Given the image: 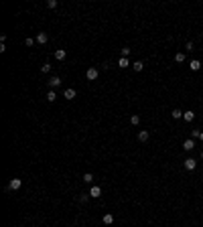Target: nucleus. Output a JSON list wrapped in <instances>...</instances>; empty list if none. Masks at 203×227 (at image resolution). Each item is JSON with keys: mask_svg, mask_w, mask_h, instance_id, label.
Returning <instances> with one entry per match:
<instances>
[{"mask_svg": "<svg viewBox=\"0 0 203 227\" xmlns=\"http://www.w3.org/2000/svg\"><path fill=\"white\" fill-rule=\"evenodd\" d=\"M23 187V181L21 179H12L10 182H8V191H18Z\"/></svg>", "mask_w": 203, "mask_h": 227, "instance_id": "f257e3e1", "label": "nucleus"}, {"mask_svg": "<svg viewBox=\"0 0 203 227\" xmlns=\"http://www.w3.org/2000/svg\"><path fill=\"white\" fill-rule=\"evenodd\" d=\"M98 75H100V71H98V69H96V67H90V69H88V71H85V77H88V79H90V81L98 79Z\"/></svg>", "mask_w": 203, "mask_h": 227, "instance_id": "f03ea898", "label": "nucleus"}, {"mask_svg": "<svg viewBox=\"0 0 203 227\" xmlns=\"http://www.w3.org/2000/svg\"><path fill=\"white\" fill-rule=\"evenodd\" d=\"M59 85H61V77L53 75V77L49 79V87H51V89H55V87H59Z\"/></svg>", "mask_w": 203, "mask_h": 227, "instance_id": "7ed1b4c3", "label": "nucleus"}, {"mask_svg": "<svg viewBox=\"0 0 203 227\" xmlns=\"http://www.w3.org/2000/svg\"><path fill=\"white\" fill-rule=\"evenodd\" d=\"M193 148H195V142H193V138H189V140H185V142H183V150H185V152H191Z\"/></svg>", "mask_w": 203, "mask_h": 227, "instance_id": "20e7f679", "label": "nucleus"}, {"mask_svg": "<svg viewBox=\"0 0 203 227\" xmlns=\"http://www.w3.org/2000/svg\"><path fill=\"white\" fill-rule=\"evenodd\" d=\"M90 197H93V199H98V197H102V189L98 187V185H93L90 189Z\"/></svg>", "mask_w": 203, "mask_h": 227, "instance_id": "39448f33", "label": "nucleus"}, {"mask_svg": "<svg viewBox=\"0 0 203 227\" xmlns=\"http://www.w3.org/2000/svg\"><path fill=\"white\" fill-rule=\"evenodd\" d=\"M195 166H197V160L195 158H187L185 160V168L187 170H195Z\"/></svg>", "mask_w": 203, "mask_h": 227, "instance_id": "423d86ee", "label": "nucleus"}, {"mask_svg": "<svg viewBox=\"0 0 203 227\" xmlns=\"http://www.w3.org/2000/svg\"><path fill=\"white\" fill-rule=\"evenodd\" d=\"M65 57H67V51H65V49H57L55 51V59L57 61H63Z\"/></svg>", "mask_w": 203, "mask_h": 227, "instance_id": "0eeeda50", "label": "nucleus"}, {"mask_svg": "<svg viewBox=\"0 0 203 227\" xmlns=\"http://www.w3.org/2000/svg\"><path fill=\"white\" fill-rule=\"evenodd\" d=\"M128 65H132V63L128 61V57H120V61H118V67H120V69H126Z\"/></svg>", "mask_w": 203, "mask_h": 227, "instance_id": "6e6552de", "label": "nucleus"}, {"mask_svg": "<svg viewBox=\"0 0 203 227\" xmlns=\"http://www.w3.org/2000/svg\"><path fill=\"white\" fill-rule=\"evenodd\" d=\"M63 97H65V100H73V97H75V89H71V87L65 89L63 91Z\"/></svg>", "mask_w": 203, "mask_h": 227, "instance_id": "1a4fd4ad", "label": "nucleus"}, {"mask_svg": "<svg viewBox=\"0 0 203 227\" xmlns=\"http://www.w3.org/2000/svg\"><path fill=\"white\" fill-rule=\"evenodd\" d=\"M183 120H185V122H193V120H195V114H193L191 110H189V112H183Z\"/></svg>", "mask_w": 203, "mask_h": 227, "instance_id": "9d476101", "label": "nucleus"}, {"mask_svg": "<svg viewBox=\"0 0 203 227\" xmlns=\"http://www.w3.org/2000/svg\"><path fill=\"white\" fill-rule=\"evenodd\" d=\"M148 138H150V134H148L146 130H140V132H138V140H140V142H146Z\"/></svg>", "mask_w": 203, "mask_h": 227, "instance_id": "9b49d317", "label": "nucleus"}, {"mask_svg": "<svg viewBox=\"0 0 203 227\" xmlns=\"http://www.w3.org/2000/svg\"><path fill=\"white\" fill-rule=\"evenodd\" d=\"M201 69V61L199 59H191V71H199Z\"/></svg>", "mask_w": 203, "mask_h": 227, "instance_id": "f8f14e48", "label": "nucleus"}, {"mask_svg": "<svg viewBox=\"0 0 203 227\" xmlns=\"http://www.w3.org/2000/svg\"><path fill=\"white\" fill-rule=\"evenodd\" d=\"M102 221H104L106 225H112V223H114V215H112V213H106V215H104V219H102Z\"/></svg>", "mask_w": 203, "mask_h": 227, "instance_id": "ddd939ff", "label": "nucleus"}, {"mask_svg": "<svg viewBox=\"0 0 203 227\" xmlns=\"http://www.w3.org/2000/svg\"><path fill=\"white\" fill-rule=\"evenodd\" d=\"M47 39H49V37H47V33H39V34H37V43H41V45H43V43H47Z\"/></svg>", "mask_w": 203, "mask_h": 227, "instance_id": "4468645a", "label": "nucleus"}, {"mask_svg": "<svg viewBox=\"0 0 203 227\" xmlns=\"http://www.w3.org/2000/svg\"><path fill=\"white\" fill-rule=\"evenodd\" d=\"M55 100H57V93H55V89H51L47 93V102H55Z\"/></svg>", "mask_w": 203, "mask_h": 227, "instance_id": "2eb2a0df", "label": "nucleus"}, {"mask_svg": "<svg viewBox=\"0 0 203 227\" xmlns=\"http://www.w3.org/2000/svg\"><path fill=\"white\" fill-rule=\"evenodd\" d=\"M142 67H144V63H142V61H136V63H132V69H134V71H142Z\"/></svg>", "mask_w": 203, "mask_h": 227, "instance_id": "dca6fc26", "label": "nucleus"}, {"mask_svg": "<svg viewBox=\"0 0 203 227\" xmlns=\"http://www.w3.org/2000/svg\"><path fill=\"white\" fill-rule=\"evenodd\" d=\"M81 181H83V182H93V174H91V172H85Z\"/></svg>", "mask_w": 203, "mask_h": 227, "instance_id": "f3484780", "label": "nucleus"}, {"mask_svg": "<svg viewBox=\"0 0 203 227\" xmlns=\"http://www.w3.org/2000/svg\"><path fill=\"white\" fill-rule=\"evenodd\" d=\"M130 124H132V126H138V124H140V116H136V114H134V116L130 118Z\"/></svg>", "mask_w": 203, "mask_h": 227, "instance_id": "a211bd4d", "label": "nucleus"}, {"mask_svg": "<svg viewBox=\"0 0 203 227\" xmlns=\"http://www.w3.org/2000/svg\"><path fill=\"white\" fill-rule=\"evenodd\" d=\"M175 61H177V63H183V61H185V53H175Z\"/></svg>", "mask_w": 203, "mask_h": 227, "instance_id": "6ab92c4d", "label": "nucleus"}, {"mask_svg": "<svg viewBox=\"0 0 203 227\" xmlns=\"http://www.w3.org/2000/svg\"><path fill=\"white\" fill-rule=\"evenodd\" d=\"M173 118H175V120H179V118H183V112L175 108V110H173Z\"/></svg>", "mask_w": 203, "mask_h": 227, "instance_id": "aec40b11", "label": "nucleus"}, {"mask_svg": "<svg viewBox=\"0 0 203 227\" xmlns=\"http://www.w3.org/2000/svg\"><path fill=\"white\" fill-rule=\"evenodd\" d=\"M35 41H37V39H31V37H29V39H24V45H26V47H33Z\"/></svg>", "mask_w": 203, "mask_h": 227, "instance_id": "412c9836", "label": "nucleus"}, {"mask_svg": "<svg viewBox=\"0 0 203 227\" xmlns=\"http://www.w3.org/2000/svg\"><path fill=\"white\" fill-rule=\"evenodd\" d=\"M41 71H43V73H49V71H51V65H49V63L41 65Z\"/></svg>", "mask_w": 203, "mask_h": 227, "instance_id": "4be33fe9", "label": "nucleus"}, {"mask_svg": "<svg viewBox=\"0 0 203 227\" xmlns=\"http://www.w3.org/2000/svg\"><path fill=\"white\" fill-rule=\"evenodd\" d=\"M47 6H49V8H55V6H57V0H49V2H47Z\"/></svg>", "mask_w": 203, "mask_h": 227, "instance_id": "5701e85b", "label": "nucleus"}, {"mask_svg": "<svg viewBox=\"0 0 203 227\" xmlns=\"http://www.w3.org/2000/svg\"><path fill=\"white\" fill-rule=\"evenodd\" d=\"M191 136H193V138H199V136H201V130H193Z\"/></svg>", "mask_w": 203, "mask_h": 227, "instance_id": "b1692460", "label": "nucleus"}, {"mask_svg": "<svg viewBox=\"0 0 203 227\" xmlns=\"http://www.w3.org/2000/svg\"><path fill=\"white\" fill-rule=\"evenodd\" d=\"M128 55H130V49L124 47V49H122V57H128Z\"/></svg>", "mask_w": 203, "mask_h": 227, "instance_id": "393cba45", "label": "nucleus"}, {"mask_svg": "<svg viewBox=\"0 0 203 227\" xmlns=\"http://www.w3.org/2000/svg\"><path fill=\"white\" fill-rule=\"evenodd\" d=\"M88 199H90V193H88V195H81V197H79V201H81V203H85Z\"/></svg>", "mask_w": 203, "mask_h": 227, "instance_id": "a878e982", "label": "nucleus"}, {"mask_svg": "<svg viewBox=\"0 0 203 227\" xmlns=\"http://www.w3.org/2000/svg\"><path fill=\"white\" fill-rule=\"evenodd\" d=\"M199 138H201V140H203V132H201V136H199Z\"/></svg>", "mask_w": 203, "mask_h": 227, "instance_id": "bb28decb", "label": "nucleus"}, {"mask_svg": "<svg viewBox=\"0 0 203 227\" xmlns=\"http://www.w3.org/2000/svg\"><path fill=\"white\" fill-rule=\"evenodd\" d=\"M201 158H203V152H201Z\"/></svg>", "mask_w": 203, "mask_h": 227, "instance_id": "cd10ccee", "label": "nucleus"}]
</instances>
